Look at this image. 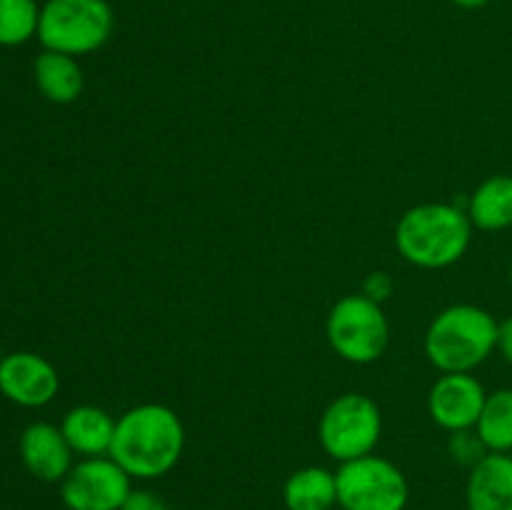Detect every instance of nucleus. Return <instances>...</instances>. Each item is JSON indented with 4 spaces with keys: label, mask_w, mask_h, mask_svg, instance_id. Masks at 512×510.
I'll return each mask as SVG.
<instances>
[{
    "label": "nucleus",
    "mask_w": 512,
    "mask_h": 510,
    "mask_svg": "<svg viewBox=\"0 0 512 510\" xmlns=\"http://www.w3.org/2000/svg\"><path fill=\"white\" fill-rule=\"evenodd\" d=\"M185 448V428L173 408L143 403L125 410L115 423L110 458L138 480H155L178 465Z\"/></svg>",
    "instance_id": "nucleus-1"
},
{
    "label": "nucleus",
    "mask_w": 512,
    "mask_h": 510,
    "mask_svg": "<svg viewBox=\"0 0 512 510\" xmlns=\"http://www.w3.org/2000/svg\"><path fill=\"white\" fill-rule=\"evenodd\" d=\"M473 223L468 210L450 203H423L405 210L395 225V248L408 263L440 270L458 263L470 248Z\"/></svg>",
    "instance_id": "nucleus-2"
},
{
    "label": "nucleus",
    "mask_w": 512,
    "mask_h": 510,
    "mask_svg": "<svg viewBox=\"0 0 512 510\" xmlns=\"http://www.w3.org/2000/svg\"><path fill=\"white\" fill-rule=\"evenodd\" d=\"M500 323L478 305H450L425 333V355L440 373H473L498 348Z\"/></svg>",
    "instance_id": "nucleus-3"
},
{
    "label": "nucleus",
    "mask_w": 512,
    "mask_h": 510,
    "mask_svg": "<svg viewBox=\"0 0 512 510\" xmlns=\"http://www.w3.org/2000/svg\"><path fill=\"white\" fill-rule=\"evenodd\" d=\"M113 28L108 0H48L40 8L38 40L45 50L78 58L103 48Z\"/></svg>",
    "instance_id": "nucleus-4"
},
{
    "label": "nucleus",
    "mask_w": 512,
    "mask_h": 510,
    "mask_svg": "<svg viewBox=\"0 0 512 510\" xmlns=\"http://www.w3.org/2000/svg\"><path fill=\"white\" fill-rule=\"evenodd\" d=\"M325 335L340 358L355 365H368L388 348L390 325L380 303L363 293L345 295L330 308Z\"/></svg>",
    "instance_id": "nucleus-5"
},
{
    "label": "nucleus",
    "mask_w": 512,
    "mask_h": 510,
    "mask_svg": "<svg viewBox=\"0 0 512 510\" xmlns=\"http://www.w3.org/2000/svg\"><path fill=\"white\" fill-rule=\"evenodd\" d=\"M383 433L378 403L363 393H345L325 408L318 423V440L338 463L370 455Z\"/></svg>",
    "instance_id": "nucleus-6"
},
{
    "label": "nucleus",
    "mask_w": 512,
    "mask_h": 510,
    "mask_svg": "<svg viewBox=\"0 0 512 510\" xmlns=\"http://www.w3.org/2000/svg\"><path fill=\"white\" fill-rule=\"evenodd\" d=\"M338 505L343 510H405L410 498L408 478L403 470L380 455L340 463Z\"/></svg>",
    "instance_id": "nucleus-7"
},
{
    "label": "nucleus",
    "mask_w": 512,
    "mask_h": 510,
    "mask_svg": "<svg viewBox=\"0 0 512 510\" xmlns=\"http://www.w3.org/2000/svg\"><path fill=\"white\" fill-rule=\"evenodd\" d=\"M130 475L113 458H83L60 480V500L68 510H120L133 493Z\"/></svg>",
    "instance_id": "nucleus-8"
},
{
    "label": "nucleus",
    "mask_w": 512,
    "mask_h": 510,
    "mask_svg": "<svg viewBox=\"0 0 512 510\" xmlns=\"http://www.w3.org/2000/svg\"><path fill=\"white\" fill-rule=\"evenodd\" d=\"M488 400L483 383L470 373H443L428 395V410L435 425L448 433L473 430Z\"/></svg>",
    "instance_id": "nucleus-9"
},
{
    "label": "nucleus",
    "mask_w": 512,
    "mask_h": 510,
    "mask_svg": "<svg viewBox=\"0 0 512 510\" xmlns=\"http://www.w3.org/2000/svg\"><path fill=\"white\" fill-rule=\"evenodd\" d=\"M60 375L38 353H10L0 360V393L23 408H43L58 395Z\"/></svg>",
    "instance_id": "nucleus-10"
},
{
    "label": "nucleus",
    "mask_w": 512,
    "mask_h": 510,
    "mask_svg": "<svg viewBox=\"0 0 512 510\" xmlns=\"http://www.w3.org/2000/svg\"><path fill=\"white\" fill-rule=\"evenodd\" d=\"M20 460L33 478L43 483H60L73 468V448L63 430L50 423H33L20 435Z\"/></svg>",
    "instance_id": "nucleus-11"
},
{
    "label": "nucleus",
    "mask_w": 512,
    "mask_h": 510,
    "mask_svg": "<svg viewBox=\"0 0 512 510\" xmlns=\"http://www.w3.org/2000/svg\"><path fill=\"white\" fill-rule=\"evenodd\" d=\"M465 500L468 510H512V455L485 453L470 470Z\"/></svg>",
    "instance_id": "nucleus-12"
},
{
    "label": "nucleus",
    "mask_w": 512,
    "mask_h": 510,
    "mask_svg": "<svg viewBox=\"0 0 512 510\" xmlns=\"http://www.w3.org/2000/svg\"><path fill=\"white\" fill-rule=\"evenodd\" d=\"M115 423L118 420L98 405H78V408L68 410L60 430L73 453L83 455V458H100V455H110Z\"/></svg>",
    "instance_id": "nucleus-13"
},
{
    "label": "nucleus",
    "mask_w": 512,
    "mask_h": 510,
    "mask_svg": "<svg viewBox=\"0 0 512 510\" xmlns=\"http://www.w3.org/2000/svg\"><path fill=\"white\" fill-rule=\"evenodd\" d=\"M33 73L35 85H38V90L50 100V103L68 105L73 103V100H78L80 93H83V68H80L78 60H75L73 55L43 50V53L35 58Z\"/></svg>",
    "instance_id": "nucleus-14"
},
{
    "label": "nucleus",
    "mask_w": 512,
    "mask_h": 510,
    "mask_svg": "<svg viewBox=\"0 0 512 510\" xmlns=\"http://www.w3.org/2000/svg\"><path fill=\"white\" fill-rule=\"evenodd\" d=\"M283 503L288 510H333L338 505L335 473L320 465L295 470L283 485Z\"/></svg>",
    "instance_id": "nucleus-15"
},
{
    "label": "nucleus",
    "mask_w": 512,
    "mask_h": 510,
    "mask_svg": "<svg viewBox=\"0 0 512 510\" xmlns=\"http://www.w3.org/2000/svg\"><path fill=\"white\" fill-rule=\"evenodd\" d=\"M473 228L505 230L512 225V175H490L475 188L468 203Z\"/></svg>",
    "instance_id": "nucleus-16"
},
{
    "label": "nucleus",
    "mask_w": 512,
    "mask_h": 510,
    "mask_svg": "<svg viewBox=\"0 0 512 510\" xmlns=\"http://www.w3.org/2000/svg\"><path fill=\"white\" fill-rule=\"evenodd\" d=\"M475 433L483 440L488 453H510L512 450V388L488 393Z\"/></svg>",
    "instance_id": "nucleus-17"
},
{
    "label": "nucleus",
    "mask_w": 512,
    "mask_h": 510,
    "mask_svg": "<svg viewBox=\"0 0 512 510\" xmlns=\"http://www.w3.org/2000/svg\"><path fill=\"white\" fill-rule=\"evenodd\" d=\"M40 8L35 0H0V45L28 43L38 35Z\"/></svg>",
    "instance_id": "nucleus-18"
},
{
    "label": "nucleus",
    "mask_w": 512,
    "mask_h": 510,
    "mask_svg": "<svg viewBox=\"0 0 512 510\" xmlns=\"http://www.w3.org/2000/svg\"><path fill=\"white\" fill-rule=\"evenodd\" d=\"M485 453H488V448H485L483 440L478 438V433L460 430V433L450 435V455H453L458 463L475 465Z\"/></svg>",
    "instance_id": "nucleus-19"
},
{
    "label": "nucleus",
    "mask_w": 512,
    "mask_h": 510,
    "mask_svg": "<svg viewBox=\"0 0 512 510\" xmlns=\"http://www.w3.org/2000/svg\"><path fill=\"white\" fill-rule=\"evenodd\" d=\"M120 510H170V508L160 495L150 493V490H133Z\"/></svg>",
    "instance_id": "nucleus-20"
},
{
    "label": "nucleus",
    "mask_w": 512,
    "mask_h": 510,
    "mask_svg": "<svg viewBox=\"0 0 512 510\" xmlns=\"http://www.w3.org/2000/svg\"><path fill=\"white\" fill-rule=\"evenodd\" d=\"M390 293H393V280L388 273H370L363 283V295H368L375 303H383Z\"/></svg>",
    "instance_id": "nucleus-21"
},
{
    "label": "nucleus",
    "mask_w": 512,
    "mask_h": 510,
    "mask_svg": "<svg viewBox=\"0 0 512 510\" xmlns=\"http://www.w3.org/2000/svg\"><path fill=\"white\" fill-rule=\"evenodd\" d=\"M498 350L505 360L512 365V318L503 320L498 328Z\"/></svg>",
    "instance_id": "nucleus-22"
},
{
    "label": "nucleus",
    "mask_w": 512,
    "mask_h": 510,
    "mask_svg": "<svg viewBox=\"0 0 512 510\" xmlns=\"http://www.w3.org/2000/svg\"><path fill=\"white\" fill-rule=\"evenodd\" d=\"M450 3L460 5V8H465V10H475V8H485L490 0H450Z\"/></svg>",
    "instance_id": "nucleus-23"
}]
</instances>
